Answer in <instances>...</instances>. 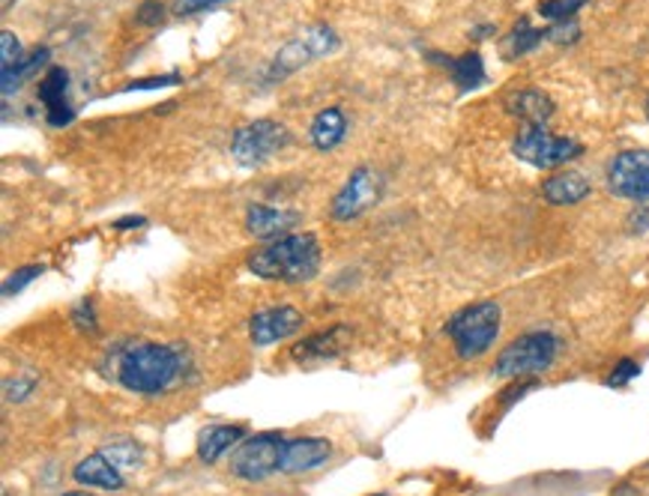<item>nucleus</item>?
<instances>
[{
  "instance_id": "obj_1",
  "label": "nucleus",
  "mask_w": 649,
  "mask_h": 496,
  "mask_svg": "<svg viewBox=\"0 0 649 496\" xmlns=\"http://www.w3.org/2000/svg\"><path fill=\"white\" fill-rule=\"evenodd\" d=\"M117 383L135 395H163L180 377V353L156 341H135L117 353Z\"/></svg>"
},
{
  "instance_id": "obj_2",
  "label": "nucleus",
  "mask_w": 649,
  "mask_h": 496,
  "mask_svg": "<svg viewBox=\"0 0 649 496\" xmlns=\"http://www.w3.org/2000/svg\"><path fill=\"white\" fill-rule=\"evenodd\" d=\"M249 269L257 278H267V281H288V285L312 281L321 273V243L314 240L312 233L278 237L264 249L252 252Z\"/></svg>"
},
{
  "instance_id": "obj_3",
  "label": "nucleus",
  "mask_w": 649,
  "mask_h": 496,
  "mask_svg": "<svg viewBox=\"0 0 649 496\" xmlns=\"http://www.w3.org/2000/svg\"><path fill=\"white\" fill-rule=\"evenodd\" d=\"M500 326H503V309L497 302H473L458 314L449 317L446 335L453 338L455 353L461 359H479L485 356L500 338Z\"/></svg>"
},
{
  "instance_id": "obj_4",
  "label": "nucleus",
  "mask_w": 649,
  "mask_h": 496,
  "mask_svg": "<svg viewBox=\"0 0 649 496\" xmlns=\"http://www.w3.org/2000/svg\"><path fill=\"white\" fill-rule=\"evenodd\" d=\"M560 353V338L554 332H527L515 338L509 347L500 350L494 362V377L500 380H530L536 374H545L556 362Z\"/></svg>"
},
{
  "instance_id": "obj_5",
  "label": "nucleus",
  "mask_w": 649,
  "mask_h": 496,
  "mask_svg": "<svg viewBox=\"0 0 649 496\" xmlns=\"http://www.w3.org/2000/svg\"><path fill=\"white\" fill-rule=\"evenodd\" d=\"M512 153L521 162L533 165V168H560V165L575 162L584 156V144L568 135H554L545 126H527L521 129V135L512 144Z\"/></svg>"
},
{
  "instance_id": "obj_6",
  "label": "nucleus",
  "mask_w": 649,
  "mask_h": 496,
  "mask_svg": "<svg viewBox=\"0 0 649 496\" xmlns=\"http://www.w3.org/2000/svg\"><path fill=\"white\" fill-rule=\"evenodd\" d=\"M285 443L288 439L281 437V434H255V437L243 439L231 451V463L228 467L243 482H261V479H267V475L281 470Z\"/></svg>"
},
{
  "instance_id": "obj_7",
  "label": "nucleus",
  "mask_w": 649,
  "mask_h": 496,
  "mask_svg": "<svg viewBox=\"0 0 649 496\" xmlns=\"http://www.w3.org/2000/svg\"><path fill=\"white\" fill-rule=\"evenodd\" d=\"M290 144V132L276 120H255L237 129L231 141V156L243 168H257Z\"/></svg>"
},
{
  "instance_id": "obj_8",
  "label": "nucleus",
  "mask_w": 649,
  "mask_h": 496,
  "mask_svg": "<svg viewBox=\"0 0 649 496\" xmlns=\"http://www.w3.org/2000/svg\"><path fill=\"white\" fill-rule=\"evenodd\" d=\"M608 189L611 195L635 204L649 201V150L616 153L608 165Z\"/></svg>"
},
{
  "instance_id": "obj_9",
  "label": "nucleus",
  "mask_w": 649,
  "mask_h": 496,
  "mask_svg": "<svg viewBox=\"0 0 649 496\" xmlns=\"http://www.w3.org/2000/svg\"><path fill=\"white\" fill-rule=\"evenodd\" d=\"M338 46V36L333 27H324V24H317V27H305L297 39H290L288 46L281 48L273 60V75H290V72H297L305 63H312L317 58H326L329 51H336Z\"/></svg>"
},
{
  "instance_id": "obj_10",
  "label": "nucleus",
  "mask_w": 649,
  "mask_h": 496,
  "mask_svg": "<svg viewBox=\"0 0 649 496\" xmlns=\"http://www.w3.org/2000/svg\"><path fill=\"white\" fill-rule=\"evenodd\" d=\"M383 195V177L371 168H357L350 173V180L345 189L338 192L333 201V219L350 221L362 216L365 209H371Z\"/></svg>"
},
{
  "instance_id": "obj_11",
  "label": "nucleus",
  "mask_w": 649,
  "mask_h": 496,
  "mask_svg": "<svg viewBox=\"0 0 649 496\" xmlns=\"http://www.w3.org/2000/svg\"><path fill=\"white\" fill-rule=\"evenodd\" d=\"M302 329V314L290 305H276V309H264L249 320V338L255 347H273L285 341L290 335Z\"/></svg>"
},
{
  "instance_id": "obj_12",
  "label": "nucleus",
  "mask_w": 649,
  "mask_h": 496,
  "mask_svg": "<svg viewBox=\"0 0 649 496\" xmlns=\"http://www.w3.org/2000/svg\"><path fill=\"white\" fill-rule=\"evenodd\" d=\"M67 90H70V72L63 70V66H51V70L43 75L39 90H36L39 102L46 108L48 126L63 129L75 120V108H72Z\"/></svg>"
},
{
  "instance_id": "obj_13",
  "label": "nucleus",
  "mask_w": 649,
  "mask_h": 496,
  "mask_svg": "<svg viewBox=\"0 0 649 496\" xmlns=\"http://www.w3.org/2000/svg\"><path fill=\"white\" fill-rule=\"evenodd\" d=\"M333 455V443L324 437H293L285 443V455H281V470L285 475H300L309 470L324 467Z\"/></svg>"
},
{
  "instance_id": "obj_14",
  "label": "nucleus",
  "mask_w": 649,
  "mask_h": 496,
  "mask_svg": "<svg viewBox=\"0 0 649 496\" xmlns=\"http://www.w3.org/2000/svg\"><path fill=\"white\" fill-rule=\"evenodd\" d=\"M300 221V213L293 209H278L267 207V204H252L245 213V228L257 240H278V237H288Z\"/></svg>"
},
{
  "instance_id": "obj_15",
  "label": "nucleus",
  "mask_w": 649,
  "mask_h": 496,
  "mask_svg": "<svg viewBox=\"0 0 649 496\" xmlns=\"http://www.w3.org/2000/svg\"><path fill=\"white\" fill-rule=\"evenodd\" d=\"M348 347H350L348 326H333V329H324V332L305 338L302 344L293 347V353H290V356L297 359V362H302V365H312V362H326V359L341 356Z\"/></svg>"
},
{
  "instance_id": "obj_16",
  "label": "nucleus",
  "mask_w": 649,
  "mask_h": 496,
  "mask_svg": "<svg viewBox=\"0 0 649 496\" xmlns=\"http://www.w3.org/2000/svg\"><path fill=\"white\" fill-rule=\"evenodd\" d=\"M590 192V180L578 171H560L542 183V197H545L551 207H575Z\"/></svg>"
},
{
  "instance_id": "obj_17",
  "label": "nucleus",
  "mask_w": 649,
  "mask_h": 496,
  "mask_svg": "<svg viewBox=\"0 0 649 496\" xmlns=\"http://www.w3.org/2000/svg\"><path fill=\"white\" fill-rule=\"evenodd\" d=\"M72 479L82 487H99V491H123V475L115 463L105 458L103 451L87 455L84 461L75 463Z\"/></svg>"
},
{
  "instance_id": "obj_18",
  "label": "nucleus",
  "mask_w": 649,
  "mask_h": 496,
  "mask_svg": "<svg viewBox=\"0 0 649 496\" xmlns=\"http://www.w3.org/2000/svg\"><path fill=\"white\" fill-rule=\"evenodd\" d=\"M506 108H509L512 117H518L527 126H545L548 120L554 117V99L548 93L536 90V87L512 93L506 99Z\"/></svg>"
},
{
  "instance_id": "obj_19",
  "label": "nucleus",
  "mask_w": 649,
  "mask_h": 496,
  "mask_svg": "<svg viewBox=\"0 0 649 496\" xmlns=\"http://www.w3.org/2000/svg\"><path fill=\"white\" fill-rule=\"evenodd\" d=\"M245 439V427L243 425H209L197 434V458L204 463H216L225 455L231 451L233 446H240Z\"/></svg>"
},
{
  "instance_id": "obj_20",
  "label": "nucleus",
  "mask_w": 649,
  "mask_h": 496,
  "mask_svg": "<svg viewBox=\"0 0 649 496\" xmlns=\"http://www.w3.org/2000/svg\"><path fill=\"white\" fill-rule=\"evenodd\" d=\"M434 63H441L449 70L453 75V82L458 84V90H476V87H482L485 84V63H482V55L479 51H467L461 58H443V55H431Z\"/></svg>"
},
{
  "instance_id": "obj_21",
  "label": "nucleus",
  "mask_w": 649,
  "mask_h": 496,
  "mask_svg": "<svg viewBox=\"0 0 649 496\" xmlns=\"http://www.w3.org/2000/svg\"><path fill=\"white\" fill-rule=\"evenodd\" d=\"M309 135H312V144L321 153L336 150L338 144L345 141V135H348V120L341 114V108H324V111L312 120Z\"/></svg>"
},
{
  "instance_id": "obj_22",
  "label": "nucleus",
  "mask_w": 649,
  "mask_h": 496,
  "mask_svg": "<svg viewBox=\"0 0 649 496\" xmlns=\"http://www.w3.org/2000/svg\"><path fill=\"white\" fill-rule=\"evenodd\" d=\"M542 39H548V31H536L527 19H521L503 39V55H506V60H518L542 46Z\"/></svg>"
},
{
  "instance_id": "obj_23",
  "label": "nucleus",
  "mask_w": 649,
  "mask_h": 496,
  "mask_svg": "<svg viewBox=\"0 0 649 496\" xmlns=\"http://www.w3.org/2000/svg\"><path fill=\"white\" fill-rule=\"evenodd\" d=\"M48 58H51V51L48 48H36L31 58H22L12 70L0 72V78H3V96H10L12 90H19L34 72H39V66H46Z\"/></svg>"
},
{
  "instance_id": "obj_24",
  "label": "nucleus",
  "mask_w": 649,
  "mask_h": 496,
  "mask_svg": "<svg viewBox=\"0 0 649 496\" xmlns=\"http://www.w3.org/2000/svg\"><path fill=\"white\" fill-rule=\"evenodd\" d=\"M99 451H103L108 461L115 463L117 470H132V467H141V461H144V449H141L135 439L127 437H117L111 439V443H105Z\"/></svg>"
},
{
  "instance_id": "obj_25",
  "label": "nucleus",
  "mask_w": 649,
  "mask_h": 496,
  "mask_svg": "<svg viewBox=\"0 0 649 496\" xmlns=\"http://www.w3.org/2000/svg\"><path fill=\"white\" fill-rule=\"evenodd\" d=\"M590 0H542L539 3V15L548 22H572L578 10H584Z\"/></svg>"
},
{
  "instance_id": "obj_26",
  "label": "nucleus",
  "mask_w": 649,
  "mask_h": 496,
  "mask_svg": "<svg viewBox=\"0 0 649 496\" xmlns=\"http://www.w3.org/2000/svg\"><path fill=\"white\" fill-rule=\"evenodd\" d=\"M46 273V266L34 264V266H22V269H15L7 281H3V297H15V293H22L34 278H39Z\"/></svg>"
},
{
  "instance_id": "obj_27",
  "label": "nucleus",
  "mask_w": 649,
  "mask_h": 496,
  "mask_svg": "<svg viewBox=\"0 0 649 496\" xmlns=\"http://www.w3.org/2000/svg\"><path fill=\"white\" fill-rule=\"evenodd\" d=\"M22 60V43L12 31H0V72L12 70Z\"/></svg>"
},
{
  "instance_id": "obj_28",
  "label": "nucleus",
  "mask_w": 649,
  "mask_h": 496,
  "mask_svg": "<svg viewBox=\"0 0 649 496\" xmlns=\"http://www.w3.org/2000/svg\"><path fill=\"white\" fill-rule=\"evenodd\" d=\"M640 374V365L635 362V359H620L614 365V371L608 374V380H604V386H611V389H623V386H628V383L635 380Z\"/></svg>"
},
{
  "instance_id": "obj_29",
  "label": "nucleus",
  "mask_w": 649,
  "mask_h": 496,
  "mask_svg": "<svg viewBox=\"0 0 649 496\" xmlns=\"http://www.w3.org/2000/svg\"><path fill=\"white\" fill-rule=\"evenodd\" d=\"M72 324L79 326L82 332L96 335L99 324H96V309H93V300H82L75 305V312H72Z\"/></svg>"
},
{
  "instance_id": "obj_30",
  "label": "nucleus",
  "mask_w": 649,
  "mask_h": 496,
  "mask_svg": "<svg viewBox=\"0 0 649 496\" xmlns=\"http://www.w3.org/2000/svg\"><path fill=\"white\" fill-rule=\"evenodd\" d=\"M580 34L578 22L572 19V22H554L551 27H548V39L551 43H560V46H566V43H575Z\"/></svg>"
},
{
  "instance_id": "obj_31",
  "label": "nucleus",
  "mask_w": 649,
  "mask_h": 496,
  "mask_svg": "<svg viewBox=\"0 0 649 496\" xmlns=\"http://www.w3.org/2000/svg\"><path fill=\"white\" fill-rule=\"evenodd\" d=\"M219 3L225 0H175V12L177 15H195V12H207Z\"/></svg>"
},
{
  "instance_id": "obj_32",
  "label": "nucleus",
  "mask_w": 649,
  "mask_h": 496,
  "mask_svg": "<svg viewBox=\"0 0 649 496\" xmlns=\"http://www.w3.org/2000/svg\"><path fill=\"white\" fill-rule=\"evenodd\" d=\"M135 19H139V24H159L165 19V7L159 0H144Z\"/></svg>"
},
{
  "instance_id": "obj_33",
  "label": "nucleus",
  "mask_w": 649,
  "mask_h": 496,
  "mask_svg": "<svg viewBox=\"0 0 649 496\" xmlns=\"http://www.w3.org/2000/svg\"><path fill=\"white\" fill-rule=\"evenodd\" d=\"M171 84H180V75L171 72V75H159V78H141V82H132L127 90H156V87H171Z\"/></svg>"
},
{
  "instance_id": "obj_34",
  "label": "nucleus",
  "mask_w": 649,
  "mask_h": 496,
  "mask_svg": "<svg viewBox=\"0 0 649 496\" xmlns=\"http://www.w3.org/2000/svg\"><path fill=\"white\" fill-rule=\"evenodd\" d=\"M36 386L34 377H27V380H7V401H24L27 395H31V389Z\"/></svg>"
},
{
  "instance_id": "obj_35",
  "label": "nucleus",
  "mask_w": 649,
  "mask_h": 496,
  "mask_svg": "<svg viewBox=\"0 0 649 496\" xmlns=\"http://www.w3.org/2000/svg\"><path fill=\"white\" fill-rule=\"evenodd\" d=\"M628 225H632V233L649 231V207L640 204L638 213H632V216H628Z\"/></svg>"
},
{
  "instance_id": "obj_36",
  "label": "nucleus",
  "mask_w": 649,
  "mask_h": 496,
  "mask_svg": "<svg viewBox=\"0 0 649 496\" xmlns=\"http://www.w3.org/2000/svg\"><path fill=\"white\" fill-rule=\"evenodd\" d=\"M144 225H147V219H141V216H135V219L129 216V219H117L115 221L117 231H127V228H144Z\"/></svg>"
},
{
  "instance_id": "obj_37",
  "label": "nucleus",
  "mask_w": 649,
  "mask_h": 496,
  "mask_svg": "<svg viewBox=\"0 0 649 496\" xmlns=\"http://www.w3.org/2000/svg\"><path fill=\"white\" fill-rule=\"evenodd\" d=\"M611 496H640V491L635 485H620L614 487V494Z\"/></svg>"
},
{
  "instance_id": "obj_38",
  "label": "nucleus",
  "mask_w": 649,
  "mask_h": 496,
  "mask_svg": "<svg viewBox=\"0 0 649 496\" xmlns=\"http://www.w3.org/2000/svg\"><path fill=\"white\" fill-rule=\"evenodd\" d=\"M491 31H494V27H491V24H485V27H476V31H473V39H485V36L491 34Z\"/></svg>"
},
{
  "instance_id": "obj_39",
  "label": "nucleus",
  "mask_w": 649,
  "mask_h": 496,
  "mask_svg": "<svg viewBox=\"0 0 649 496\" xmlns=\"http://www.w3.org/2000/svg\"><path fill=\"white\" fill-rule=\"evenodd\" d=\"M63 496H93V494H82V491H72V494H63Z\"/></svg>"
},
{
  "instance_id": "obj_40",
  "label": "nucleus",
  "mask_w": 649,
  "mask_h": 496,
  "mask_svg": "<svg viewBox=\"0 0 649 496\" xmlns=\"http://www.w3.org/2000/svg\"><path fill=\"white\" fill-rule=\"evenodd\" d=\"M647 117H649V99H647Z\"/></svg>"
},
{
  "instance_id": "obj_41",
  "label": "nucleus",
  "mask_w": 649,
  "mask_h": 496,
  "mask_svg": "<svg viewBox=\"0 0 649 496\" xmlns=\"http://www.w3.org/2000/svg\"><path fill=\"white\" fill-rule=\"evenodd\" d=\"M377 496H383V494H377Z\"/></svg>"
}]
</instances>
